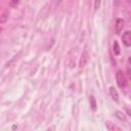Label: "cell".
I'll use <instances>...</instances> for the list:
<instances>
[{
	"label": "cell",
	"instance_id": "cell-6",
	"mask_svg": "<svg viewBox=\"0 0 131 131\" xmlns=\"http://www.w3.org/2000/svg\"><path fill=\"white\" fill-rule=\"evenodd\" d=\"M113 52H114L115 55L120 54V47H119V44H118L117 41H115L114 44H113Z\"/></svg>",
	"mask_w": 131,
	"mask_h": 131
},
{
	"label": "cell",
	"instance_id": "cell-3",
	"mask_svg": "<svg viewBox=\"0 0 131 131\" xmlns=\"http://www.w3.org/2000/svg\"><path fill=\"white\" fill-rule=\"evenodd\" d=\"M124 27V21L122 18H117L116 20V25H115V31H116L117 34H120L123 30Z\"/></svg>",
	"mask_w": 131,
	"mask_h": 131
},
{
	"label": "cell",
	"instance_id": "cell-10",
	"mask_svg": "<svg viewBox=\"0 0 131 131\" xmlns=\"http://www.w3.org/2000/svg\"><path fill=\"white\" fill-rule=\"evenodd\" d=\"M100 2L101 0H94V9L95 10H97L99 8V6H100Z\"/></svg>",
	"mask_w": 131,
	"mask_h": 131
},
{
	"label": "cell",
	"instance_id": "cell-2",
	"mask_svg": "<svg viewBox=\"0 0 131 131\" xmlns=\"http://www.w3.org/2000/svg\"><path fill=\"white\" fill-rule=\"evenodd\" d=\"M122 40H123L124 45H125L126 47H130V45H131V33H130V31H126V32L123 34Z\"/></svg>",
	"mask_w": 131,
	"mask_h": 131
},
{
	"label": "cell",
	"instance_id": "cell-8",
	"mask_svg": "<svg viewBox=\"0 0 131 131\" xmlns=\"http://www.w3.org/2000/svg\"><path fill=\"white\" fill-rule=\"evenodd\" d=\"M89 101H90V107L92 108V110H95L96 109V100L94 98V96H90L89 97Z\"/></svg>",
	"mask_w": 131,
	"mask_h": 131
},
{
	"label": "cell",
	"instance_id": "cell-4",
	"mask_svg": "<svg viewBox=\"0 0 131 131\" xmlns=\"http://www.w3.org/2000/svg\"><path fill=\"white\" fill-rule=\"evenodd\" d=\"M110 93H111V96H112V98H113V100L119 101V94H118V91L116 90L115 87H110Z\"/></svg>",
	"mask_w": 131,
	"mask_h": 131
},
{
	"label": "cell",
	"instance_id": "cell-9",
	"mask_svg": "<svg viewBox=\"0 0 131 131\" xmlns=\"http://www.w3.org/2000/svg\"><path fill=\"white\" fill-rule=\"evenodd\" d=\"M87 58H88V57H87V52L85 51V52H84V54L82 55V58H81V61H80V65H81V67H83V66L86 64V61H87Z\"/></svg>",
	"mask_w": 131,
	"mask_h": 131
},
{
	"label": "cell",
	"instance_id": "cell-11",
	"mask_svg": "<svg viewBox=\"0 0 131 131\" xmlns=\"http://www.w3.org/2000/svg\"><path fill=\"white\" fill-rule=\"evenodd\" d=\"M18 3V0H12V1L10 2V5L11 6H15Z\"/></svg>",
	"mask_w": 131,
	"mask_h": 131
},
{
	"label": "cell",
	"instance_id": "cell-1",
	"mask_svg": "<svg viewBox=\"0 0 131 131\" xmlns=\"http://www.w3.org/2000/svg\"><path fill=\"white\" fill-rule=\"evenodd\" d=\"M116 80H117V84L120 88H125L126 85H127V81H126V78L124 76L123 72L122 71H118L117 72V75H116Z\"/></svg>",
	"mask_w": 131,
	"mask_h": 131
},
{
	"label": "cell",
	"instance_id": "cell-5",
	"mask_svg": "<svg viewBox=\"0 0 131 131\" xmlns=\"http://www.w3.org/2000/svg\"><path fill=\"white\" fill-rule=\"evenodd\" d=\"M105 127H107L108 130H118V131H121V128H119V127H117L116 125H113L112 123L110 122H107L105 123Z\"/></svg>",
	"mask_w": 131,
	"mask_h": 131
},
{
	"label": "cell",
	"instance_id": "cell-7",
	"mask_svg": "<svg viewBox=\"0 0 131 131\" xmlns=\"http://www.w3.org/2000/svg\"><path fill=\"white\" fill-rule=\"evenodd\" d=\"M116 117H117L119 120H121V121H125V120H126L125 114H124L123 112H120V111H117V112H116Z\"/></svg>",
	"mask_w": 131,
	"mask_h": 131
}]
</instances>
